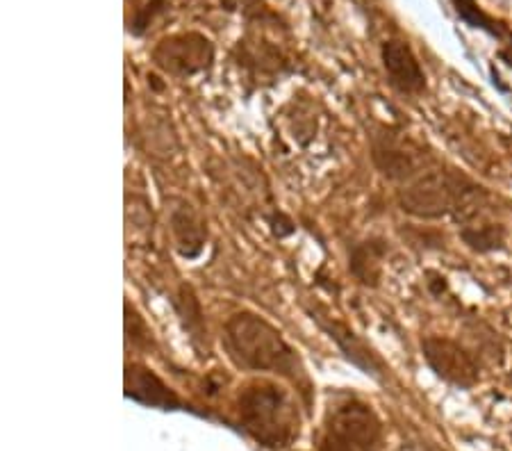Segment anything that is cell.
<instances>
[{"mask_svg":"<svg viewBox=\"0 0 512 451\" xmlns=\"http://www.w3.org/2000/svg\"><path fill=\"white\" fill-rule=\"evenodd\" d=\"M383 67L387 80L399 94L415 96L426 89V76L406 41L390 39L383 44Z\"/></svg>","mask_w":512,"mask_h":451,"instance_id":"ba28073f","label":"cell"},{"mask_svg":"<svg viewBox=\"0 0 512 451\" xmlns=\"http://www.w3.org/2000/svg\"><path fill=\"white\" fill-rule=\"evenodd\" d=\"M164 5H167V0H132L130 16H128L130 32L142 35V32L151 26L155 14H158Z\"/></svg>","mask_w":512,"mask_h":451,"instance_id":"2e32d148","label":"cell"},{"mask_svg":"<svg viewBox=\"0 0 512 451\" xmlns=\"http://www.w3.org/2000/svg\"><path fill=\"white\" fill-rule=\"evenodd\" d=\"M242 3L249 7V10H260L262 7V0H242Z\"/></svg>","mask_w":512,"mask_h":451,"instance_id":"ac0fdd59","label":"cell"},{"mask_svg":"<svg viewBox=\"0 0 512 451\" xmlns=\"http://www.w3.org/2000/svg\"><path fill=\"white\" fill-rule=\"evenodd\" d=\"M431 451H437V449H431Z\"/></svg>","mask_w":512,"mask_h":451,"instance_id":"d6986e66","label":"cell"},{"mask_svg":"<svg viewBox=\"0 0 512 451\" xmlns=\"http://www.w3.org/2000/svg\"><path fill=\"white\" fill-rule=\"evenodd\" d=\"M237 415L242 429L267 449H287L299 438V406L278 383H246L237 395Z\"/></svg>","mask_w":512,"mask_h":451,"instance_id":"3957f363","label":"cell"},{"mask_svg":"<svg viewBox=\"0 0 512 451\" xmlns=\"http://www.w3.org/2000/svg\"><path fill=\"white\" fill-rule=\"evenodd\" d=\"M151 55L164 73L189 78L212 67L214 46L208 37L198 32H180V35L164 37Z\"/></svg>","mask_w":512,"mask_h":451,"instance_id":"5b68a950","label":"cell"},{"mask_svg":"<svg viewBox=\"0 0 512 451\" xmlns=\"http://www.w3.org/2000/svg\"><path fill=\"white\" fill-rule=\"evenodd\" d=\"M224 347L239 369L285 376L303 392H310V379L299 351L264 317L249 310L235 313L224 326Z\"/></svg>","mask_w":512,"mask_h":451,"instance_id":"6da1fadb","label":"cell"},{"mask_svg":"<svg viewBox=\"0 0 512 451\" xmlns=\"http://www.w3.org/2000/svg\"><path fill=\"white\" fill-rule=\"evenodd\" d=\"M426 363L440 379L449 381L460 388H472L478 383V365L472 354L458 342L449 338H426L421 340Z\"/></svg>","mask_w":512,"mask_h":451,"instance_id":"8992f818","label":"cell"},{"mask_svg":"<svg viewBox=\"0 0 512 451\" xmlns=\"http://www.w3.org/2000/svg\"><path fill=\"white\" fill-rule=\"evenodd\" d=\"M126 333H128V342H132L135 349H151L153 344V333L151 328L146 326V322L135 308L126 303Z\"/></svg>","mask_w":512,"mask_h":451,"instance_id":"e0dca14e","label":"cell"},{"mask_svg":"<svg viewBox=\"0 0 512 451\" xmlns=\"http://www.w3.org/2000/svg\"><path fill=\"white\" fill-rule=\"evenodd\" d=\"M487 194L458 171H421L399 192L403 212L417 219H440L453 215L458 221L478 217Z\"/></svg>","mask_w":512,"mask_h":451,"instance_id":"7a4b0ae2","label":"cell"},{"mask_svg":"<svg viewBox=\"0 0 512 451\" xmlns=\"http://www.w3.org/2000/svg\"><path fill=\"white\" fill-rule=\"evenodd\" d=\"M385 251V244L374 240L355 246L351 253V274L358 278L362 285H378V281H381Z\"/></svg>","mask_w":512,"mask_h":451,"instance_id":"7c38bea8","label":"cell"},{"mask_svg":"<svg viewBox=\"0 0 512 451\" xmlns=\"http://www.w3.org/2000/svg\"><path fill=\"white\" fill-rule=\"evenodd\" d=\"M453 7H456L458 16L465 23H469L472 28H481V30H487L490 35L494 37H501L503 35V28L501 23H497L492 19V16H487L481 7L476 5V0H451Z\"/></svg>","mask_w":512,"mask_h":451,"instance_id":"5bb4252c","label":"cell"},{"mask_svg":"<svg viewBox=\"0 0 512 451\" xmlns=\"http://www.w3.org/2000/svg\"><path fill=\"white\" fill-rule=\"evenodd\" d=\"M319 451H383V426L371 406L344 395L326 410Z\"/></svg>","mask_w":512,"mask_h":451,"instance_id":"277c9868","label":"cell"},{"mask_svg":"<svg viewBox=\"0 0 512 451\" xmlns=\"http://www.w3.org/2000/svg\"><path fill=\"white\" fill-rule=\"evenodd\" d=\"M126 397L162 410H178L183 406L176 392H171L160 376H155L153 369L139 363L126 365Z\"/></svg>","mask_w":512,"mask_h":451,"instance_id":"30bf717a","label":"cell"},{"mask_svg":"<svg viewBox=\"0 0 512 451\" xmlns=\"http://www.w3.org/2000/svg\"><path fill=\"white\" fill-rule=\"evenodd\" d=\"M176 308L178 315L183 319V324L192 338H203V317H201V308H198V301L192 294L189 287H180L178 297H176Z\"/></svg>","mask_w":512,"mask_h":451,"instance_id":"9a60e30c","label":"cell"},{"mask_svg":"<svg viewBox=\"0 0 512 451\" xmlns=\"http://www.w3.org/2000/svg\"><path fill=\"white\" fill-rule=\"evenodd\" d=\"M312 319H317L319 326L328 333V338L340 347L346 360H351L355 367H360L362 372L374 376V379H385L387 374L385 363L378 358L376 351L353 331L351 326H346L344 322H340V319H333L321 313H312Z\"/></svg>","mask_w":512,"mask_h":451,"instance_id":"52a82bcc","label":"cell"},{"mask_svg":"<svg viewBox=\"0 0 512 451\" xmlns=\"http://www.w3.org/2000/svg\"><path fill=\"white\" fill-rule=\"evenodd\" d=\"M171 233L173 240H176V249L185 258H196L201 253L205 240H208L205 221L187 203H180L178 208L171 210Z\"/></svg>","mask_w":512,"mask_h":451,"instance_id":"8fae6325","label":"cell"},{"mask_svg":"<svg viewBox=\"0 0 512 451\" xmlns=\"http://www.w3.org/2000/svg\"><path fill=\"white\" fill-rule=\"evenodd\" d=\"M460 237L465 244L472 246L474 251H494L503 249L506 244V231L499 224H481V226H465L460 231Z\"/></svg>","mask_w":512,"mask_h":451,"instance_id":"4fadbf2b","label":"cell"},{"mask_svg":"<svg viewBox=\"0 0 512 451\" xmlns=\"http://www.w3.org/2000/svg\"><path fill=\"white\" fill-rule=\"evenodd\" d=\"M374 162L387 178L392 180H412L421 174V155L415 146L408 144L406 139L383 135L374 144Z\"/></svg>","mask_w":512,"mask_h":451,"instance_id":"9c48e42d","label":"cell"}]
</instances>
